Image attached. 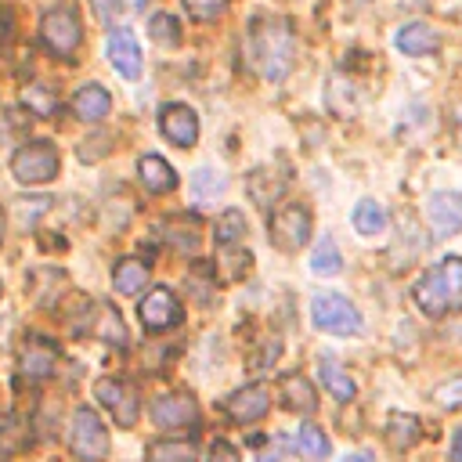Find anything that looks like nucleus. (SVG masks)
<instances>
[{
	"instance_id": "f257e3e1",
	"label": "nucleus",
	"mask_w": 462,
	"mask_h": 462,
	"mask_svg": "<svg viewBox=\"0 0 462 462\" xmlns=\"http://www.w3.org/2000/svg\"><path fill=\"white\" fill-rule=\"evenodd\" d=\"M415 303L422 314L430 318H444L462 310V256H444L437 267H430L415 289H411Z\"/></svg>"
},
{
	"instance_id": "f03ea898",
	"label": "nucleus",
	"mask_w": 462,
	"mask_h": 462,
	"mask_svg": "<svg viewBox=\"0 0 462 462\" xmlns=\"http://www.w3.org/2000/svg\"><path fill=\"white\" fill-rule=\"evenodd\" d=\"M292 51H296V40H292V25L285 18H263L253 25V54H256V69L278 83L285 79V72L292 69Z\"/></svg>"
},
{
	"instance_id": "7ed1b4c3",
	"label": "nucleus",
	"mask_w": 462,
	"mask_h": 462,
	"mask_svg": "<svg viewBox=\"0 0 462 462\" xmlns=\"http://www.w3.org/2000/svg\"><path fill=\"white\" fill-rule=\"evenodd\" d=\"M61 155L51 141H29L11 155V173L18 184H47L58 177Z\"/></svg>"
},
{
	"instance_id": "20e7f679",
	"label": "nucleus",
	"mask_w": 462,
	"mask_h": 462,
	"mask_svg": "<svg viewBox=\"0 0 462 462\" xmlns=\"http://www.w3.org/2000/svg\"><path fill=\"white\" fill-rule=\"evenodd\" d=\"M69 448L79 462H105L108 458V433L97 419L94 408H76L72 411V426H69Z\"/></svg>"
},
{
	"instance_id": "39448f33",
	"label": "nucleus",
	"mask_w": 462,
	"mask_h": 462,
	"mask_svg": "<svg viewBox=\"0 0 462 462\" xmlns=\"http://www.w3.org/2000/svg\"><path fill=\"white\" fill-rule=\"evenodd\" d=\"M310 318L321 332H332V336H357L361 332V310L339 292H318L310 300Z\"/></svg>"
},
{
	"instance_id": "423d86ee",
	"label": "nucleus",
	"mask_w": 462,
	"mask_h": 462,
	"mask_svg": "<svg viewBox=\"0 0 462 462\" xmlns=\"http://www.w3.org/2000/svg\"><path fill=\"white\" fill-rule=\"evenodd\" d=\"M267 231H271V242L282 249V253H296L307 245L310 238V213L300 206V202H282L271 220H267Z\"/></svg>"
},
{
	"instance_id": "0eeeda50",
	"label": "nucleus",
	"mask_w": 462,
	"mask_h": 462,
	"mask_svg": "<svg viewBox=\"0 0 462 462\" xmlns=\"http://www.w3.org/2000/svg\"><path fill=\"white\" fill-rule=\"evenodd\" d=\"M79 18H76V11H69V7H54V11H47L43 18H40V40L47 43V51L51 54H58V58H72L76 54V47H79Z\"/></svg>"
},
{
	"instance_id": "6e6552de",
	"label": "nucleus",
	"mask_w": 462,
	"mask_h": 462,
	"mask_svg": "<svg viewBox=\"0 0 462 462\" xmlns=\"http://www.w3.org/2000/svg\"><path fill=\"white\" fill-rule=\"evenodd\" d=\"M94 397H97V404H105V408L112 411L116 426L130 430V426L137 422V393H134L123 379H116V375L97 379V383H94Z\"/></svg>"
},
{
	"instance_id": "1a4fd4ad",
	"label": "nucleus",
	"mask_w": 462,
	"mask_h": 462,
	"mask_svg": "<svg viewBox=\"0 0 462 462\" xmlns=\"http://www.w3.org/2000/svg\"><path fill=\"white\" fill-rule=\"evenodd\" d=\"M426 224L437 238H451L462 231V195L458 191H433L426 199Z\"/></svg>"
},
{
	"instance_id": "9d476101",
	"label": "nucleus",
	"mask_w": 462,
	"mask_h": 462,
	"mask_svg": "<svg viewBox=\"0 0 462 462\" xmlns=\"http://www.w3.org/2000/svg\"><path fill=\"white\" fill-rule=\"evenodd\" d=\"M137 314H141V325L148 332H162V328H173L180 321V300L170 289H152L137 303Z\"/></svg>"
},
{
	"instance_id": "9b49d317",
	"label": "nucleus",
	"mask_w": 462,
	"mask_h": 462,
	"mask_svg": "<svg viewBox=\"0 0 462 462\" xmlns=\"http://www.w3.org/2000/svg\"><path fill=\"white\" fill-rule=\"evenodd\" d=\"M159 130H162V137L173 141L177 148H191V144L199 141V116H195L188 105H180V101L162 105V112H159Z\"/></svg>"
},
{
	"instance_id": "f8f14e48",
	"label": "nucleus",
	"mask_w": 462,
	"mask_h": 462,
	"mask_svg": "<svg viewBox=\"0 0 462 462\" xmlns=\"http://www.w3.org/2000/svg\"><path fill=\"white\" fill-rule=\"evenodd\" d=\"M58 368V350L47 339H25V346L18 350V372L29 383H47Z\"/></svg>"
},
{
	"instance_id": "ddd939ff",
	"label": "nucleus",
	"mask_w": 462,
	"mask_h": 462,
	"mask_svg": "<svg viewBox=\"0 0 462 462\" xmlns=\"http://www.w3.org/2000/svg\"><path fill=\"white\" fill-rule=\"evenodd\" d=\"M152 419H155V426H162V430L191 426V422H199V404H195L191 393H162V397L152 404Z\"/></svg>"
},
{
	"instance_id": "4468645a",
	"label": "nucleus",
	"mask_w": 462,
	"mask_h": 462,
	"mask_svg": "<svg viewBox=\"0 0 462 462\" xmlns=\"http://www.w3.org/2000/svg\"><path fill=\"white\" fill-rule=\"evenodd\" d=\"M393 43H397V51L408 54V58H426V54H433V51L440 47V36H437V29L426 25V22H404V25L397 29Z\"/></svg>"
},
{
	"instance_id": "2eb2a0df",
	"label": "nucleus",
	"mask_w": 462,
	"mask_h": 462,
	"mask_svg": "<svg viewBox=\"0 0 462 462\" xmlns=\"http://www.w3.org/2000/svg\"><path fill=\"white\" fill-rule=\"evenodd\" d=\"M108 61H112V69L119 72V76H126V79H134L137 72H141V47H137V40H134V32H126V29H116V32H108Z\"/></svg>"
},
{
	"instance_id": "dca6fc26",
	"label": "nucleus",
	"mask_w": 462,
	"mask_h": 462,
	"mask_svg": "<svg viewBox=\"0 0 462 462\" xmlns=\"http://www.w3.org/2000/svg\"><path fill=\"white\" fill-rule=\"evenodd\" d=\"M267 404H271V397H267V390L263 386H242V390H235L231 397H227V415L235 419V422H256V419H263V411H267Z\"/></svg>"
},
{
	"instance_id": "f3484780",
	"label": "nucleus",
	"mask_w": 462,
	"mask_h": 462,
	"mask_svg": "<svg viewBox=\"0 0 462 462\" xmlns=\"http://www.w3.org/2000/svg\"><path fill=\"white\" fill-rule=\"evenodd\" d=\"M112 108V97L101 83H83L76 94H72V116H79L83 123H101Z\"/></svg>"
},
{
	"instance_id": "a211bd4d",
	"label": "nucleus",
	"mask_w": 462,
	"mask_h": 462,
	"mask_svg": "<svg viewBox=\"0 0 462 462\" xmlns=\"http://www.w3.org/2000/svg\"><path fill=\"white\" fill-rule=\"evenodd\" d=\"M137 177H141L144 191H152V195H166V191L177 188V173L162 155H141L137 159Z\"/></svg>"
},
{
	"instance_id": "6ab92c4d",
	"label": "nucleus",
	"mask_w": 462,
	"mask_h": 462,
	"mask_svg": "<svg viewBox=\"0 0 462 462\" xmlns=\"http://www.w3.org/2000/svg\"><path fill=\"white\" fill-rule=\"evenodd\" d=\"M282 401H285L289 411H300V415L314 411V404H318L314 383H310L307 375H285V379H282Z\"/></svg>"
},
{
	"instance_id": "aec40b11",
	"label": "nucleus",
	"mask_w": 462,
	"mask_h": 462,
	"mask_svg": "<svg viewBox=\"0 0 462 462\" xmlns=\"http://www.w3.org/2000/svg\"><path fill=\"white\" fill-rule=\"evenodd\" d=\"M419 437H422V426H419L415 415H408V411H390V419H386V440H390V448L408 451V448L419 444Z\"/></svg>"
},
{
	"instance_id": "412c9836",
	"label": "nucleus",
	"mask_w": 462,
	"mask_h": 462,
	"mask_svg": "<svg viewBox=\"0 0 462 462\" xmlns=\"http://www.w3.org/2000/svg\"><path fill=\"white\" fill-rule=\"evenodd\" d=\"M144 282H148V263H141L134 256L119 260L116 271H112V285H116L119 296H134L137 289H144Z\"/></svg>"
},
{
	"instance_id": "4be33fe9",
	"label": "nucleus",
	"mask_w": 462,
	"mask_h": 462,
	"mask_svg": "<svg viewBox=\"0 0 462 462\" xmlns=\"http://www.w3.org/2000/svg\"><path fill=\"white\" fill-rule=\"evenodd\" d=\"M318 375H321L325 390H328L336 401H350V397L357 393V386H354V379L346 375V368H343L339 361H332V357H325V361L318 365Z\"/></svg>"
},
{
	"instance_id": "5701e85b",
	"label": "nucleus",
	"mask_w": 462,
	"mask_h": 462,
	"mask_svg": "<svg viewBox=\"0 0 462 462\" xmlns=\"http://www.w3.org/2000/svg\"><path fill=\"white\" fill-rule=\"evenodd\" d=\"M354 227H357V235H383L386 231V209H383V202H375V199H361L357 206H354Z\"/></svg>"
},
{
	"instance_id": "b1692460",
	"label": "nucleus",
	"mask_w": 462,
	"mask_h": 462,
	"mask_svg": "<svg viewBox=\"0 0 462 462\" xmlns=\"http://www.w3.org/2000/svg\"><path fill=\"white\" fill-rule=\"evenodd\" d=\"M310 271L321 274V278H332V274L343 271V256H339L332 235H321V238H318V245H314V253H310Z\"/></svg>"
},
{
	"instance_id": "393cba45",
	"label": "nucleus",
	"mask_w": 462,
	"mask_h": 462,
	"mask_svg": "<svg viewBox=\"0 0 462 462\" xmlns=\"http://www.w3.org/2000/svg\"><path fill=\"white\" fill-rule=\"evenodd\" d=\"M195 444L191 440H152L144 458L148 462H195Z\"/></svg>"
},
{
	"instance_id": "a878e982",
	"label": "nucleus",
	"mask_w": 462,
	"mask_h": 462,
	"mask_svg": "<svg viewBox=\"0 0 462 462\" xmlns=\"http://www.w3.org/2000/svg\"><path fill=\"white\" fill-rule=\"evenodd\" d=\"M253 267V256L238 245H220V256H217V271L224 282H238L245 271Z\"/></svg>"
},
{
	"instance_id": "bb28decb",
	"label": "nucleus",
	"mask_w": 462,
	"mask_h": 462,
	"mask_svg": "<svg viewBox=\"0 0 462 462\" xmlns=\"http://www.w3.org/2000/svg\"><path fill=\"white\" fill-rule=\"evenodd\" d=\"M213 235H217L220 245H238V238L245 235V217L238 209H224L213 224Z\"/></svg>"
},
{
	"instance_id": "cd10ccee",
	"label": "nucleus",
	"mask_w": 462,
	"mask_h": 462,
	"mask_svg": "<svg viewBox=\"0 0 462 462\" xmlns=\"http://www.w3.org/2000/svg\"><path fill=\"white\" fill-rule=\"evenodd\" d=\"M296 448H300L307 458H325V455H328V437H325V430H321V426L303 422V426H300V433H296Z\"/></svg>"
},
{
	"instance_id": "c85d7f7f",
	"label": "nucleus",
	"mask_w": 462,
	"mask_h": 462,
	"mask_svg": "<svg viewBox=\"0 0 462 462\" xmlns=\"http://www.w3.org/2000/svg\"><path fill=\"white\" fill-rule=\"evenodd\" d=\"M22 101L29 105V112H32V116H54V112H58V97H54L47 87H40V83L25 87Z\"/></svg>"
},
{
	"instance_id": "c756f323",
	"label": "nucleus",
	"mask_w": 462,
	"mask_h": 462,
	"mask_svg": "<svg viewBox=\"0 0 462 462\" xmlns=\"http://www.w3.org/2000/svg\"><path fill=\"white\" fill-rule=\"evenodd\" d=\"M25 448V426L14 415H0V455Z\"/></svg>"
},
{
	"instance_id": "7c9ffc66",
	"label": "nucleus",
	"mask_w": 462,
	"mask_h": 462,
	"mask_svg": "<svg viewBox=\"0 0 462 462\" xmlns=\"http://www.w3.org/2000/svg\"><path fill=\"white\" fill-rule=\"evenodd\" d=\"M148 32H152V40H155V43H166V47H173V43L180 40V22H177L173 14H152V22H148Z\"/></svg>"
},
{
	"instance_id": "2f4dec72",
	"label": "nucleus",
	"mask_w": 462,
	"mask_h": 462,
	"mask_svg": "<svg viewBox=\"0 0 462 462\" xmlns=\"http://www.w3.org/2000/svg\"><path fill=\"white\" fill-rule=\"evenodd\" d=\"M184 7H188V14H191L195 22H213V18L224 14L227 0H184Z\"/></svg>"
},
{
	"instance_id": "473e14b6",
	"label": "nucleus",
	"mask_w": 462,
	"mask_h": 462,
	"mask_svg": "<svg viewBox=\"0 0 462 462\" xmlns=\"http://www.w3.org/2000/svg\"><path fill=\"white\" fill-rule=\"evenodd\" d=\"M191 188H195V195H213V191H220V177L213 173V170H199L195 173V180H191Z\"/></svg>"
},
{
	"instance_id": "72a5a7b5",
	"label": "nucleus",
	"mask_w": 462,
	"mask_h": 462,
	"mask_svg": "<svg viewBox=\"0 0 462 462\" xmlns=\"http://www.w3.org/2000/svg\"><path fill=\"white\" fill-rule=\"evenodd\" d=\"M101 314H105V339H112V343H126V332H123V321H119V314H112L108 307H101Z\"/></svg>"
},
{
	"instance_id": "f704fd0d",
	"label": "nucleus",
	"mask_w": 462,
	"mask_h": 462,
	"mask_svg": "<svg viewBox=\"0 0 462 462\" xmlns=\"http://www.w3.org/2000/svg\"><path fill=\"white\" fill-rule=\"evenodd\" d=\"M90 4H94V14H97V22L112 25V22L119 18V0H90Z\"/></svg>"
},
{
	"instance_id": "c9c22d12",
	"label": "nucleus",
	"mask_w": 462,
	"mask_h": 462,
	"mask_svg": "<svg viewBox=\"0 0 462 462\" xmlns=\"http://www.w3.org/2000/svg\"><path fill=\"white\" fill-rule=\"evenodd\" d=\"M437 397H440L448 408H455V401H462V379H451L448 386H440V390H437Z\"/></svg>"
},
{
	"instance_id": "e433bc0d",
	"label": "nucleus",
	"mask_w": 462,
	"mask_h": 462,
	"mask_svg": "<svg viewBox=\"0 0 462 462\" xmlns=\"http://www.w3.org/2000/svg\"><path fill=\"white\" fill-rule=\"evenodd\" d=\"M209 462H238V451L227 440H217L213 451H209Z\"/></svg>"
},
{
	"instance_id": "4c0bfd02",
	"label": "nucleus",
	"mask_w": 462,
	"mask_h": 462,
	"mask_svg": "<svg viewBox=\"0 0 462 462\" xmlns=\"http://www.w3.org/2000/svg\"><path fill=\"white\" fill-rule=\"evenodd\" d=\"M451 462H462V430H455L451 437Z\"/></svg>"
},
{
	"instance_id": "58836bf2",
	"label": "nucleus",
	"mask_w": 462,
	"mask_h": 462,
	"mask_svg": "<svg viewBox=\"0 0 462 462\" xmlns=\"http://www.w3.org/2000/svg\"><path fill=\"white\" fill-rule=\"evenodd\" d=\"M343 462H368V455H346Z\"/></svg>"
},
{
	"instance_id": "ea45409f",
	"label": "nucleus",
	"mask_w": 462,
	"mask_h": 462,
	"mask_svg": "<svg viewBox=\"0 0 462 462\" xmlns=\"http://www.w3.org/2000/svg\"><path fill=\"white\" fill-rule=\"evenodd\" d=\"M126 4H130L134 11H144V4H148V0H126Z\"/></svg>"
},
{
	"instance_id": "a19ab883",
	"label": "nucleus",
	"mask_w": 462,
	"mask_h": 462,
	"mask_svg": "<svg viewBox=\"0 0 462 462\" xmlns=\"http://www.w3.org/2000/svg\"><path fill=\"white\" fill-rule=\"evenodd\" d=\"M0 242H4V209H0Z\"/></svg>"
},
{
	"instance_id": "79ce46f5",
	"label": "nucleus",
	"mask_w": 462,
	"mask_h": 462,
	"mask_svg": "<svg viewBox=\"0 0 462 462\" xmlns=\"http://www.w3.org/2000/svg\"><path fill=\"white\" fill-rule=\"evenodd\" d=\"M458 141H462V119H458Z\"/></svg>"
}]
</instances>
